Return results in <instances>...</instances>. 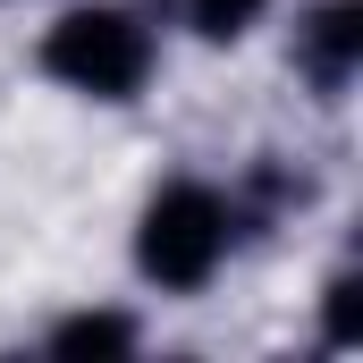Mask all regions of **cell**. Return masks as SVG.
<instances>
[{"label":"cell","mask_w":363,"mask_h":363,"mask_svg":"<svg viewBox=\"0 0 363 363\" xmlns=\"http://www.w3.org/2000/svg\"><path fill=\"white\" fill-rule=\"evenodd\" d=\"M228 237H237V211L211 194V186H161L152 203H144V220H135V262L152 287H169V296H194L203 279L228 262Z\"/></svg>","instance_id":"cell-1"},{"label":"cell","mask_w":363,"mask_h":363,"mask_svg":"<svg viewBox=\"0 0 363 363\" xmlns=\"http://www.w3.org/2000/svg\"><path fill=\"white\" fill-rule=\"evenodd\" d=\"M43 68L68 93H93V101H127V93L152 77V26L135 9H68L51 34H43Z\"/></svg>","instance_id":"cell-2"},{"label":"cell","mask_w":363,"mask_h":363,"mask_svg":"<svg viewBox=\"0 0 363 363\" xmlns=\"http://www.w3.org/2000/svg\"><path fill=\"white\" fill-rule=\"evenodd\" d=\"M296 68L321 93H347L363 68V0H321L304 26H296Z\"/></svg>","instance_id":"cell-3"},{"label":"cell","mask_w":363,"mask_h":363,"mask_svg":"<svg viewBox=\"0 0 363 363\" xmlns=\"http://www.w3.org/2000/svg\"><path fill=\"white\" fill-rule=\"evenodd\" d=\"M135 347V321L127 313H77L51 330V355H127Z\"/></svg>","instance_id":"cell-4"},{"label":"cell","mask_w":363,"mask_h":363,"mask_svg":"<svg viewBox=\"0 0 363 363\" xmlns=\"http://www.w3.org/2000/svg\"><path fill=\"white\" fill-rule=\"evenodd\" d=\"M321 330H330V347H355L363 338V279L355 271H338L321 287Z\"/></svg>","instance_id":"cell-5"},{"label":"cell","mask_w":363,"mask_h":363,"mask_svg":"<svg viewBox=\"0 0 363 363\" xmlns=\"http://www.w3.org/2000/svg\"><path fill=\"white\" fill-rule=\"evenodd\" d=\"M271 0H186V17H194V34H211V43H237L254 17H262Z\"/></svg>","instance_id":"cell-6"}]
</instances>
